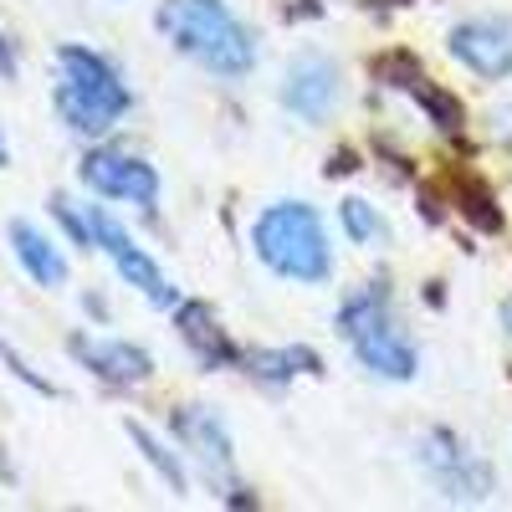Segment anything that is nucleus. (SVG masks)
<instances>
[{
    "label": "nucleus",
    "instance_id": "1",
    "mask_svg": "<svg viewBox=\"0 0 512 512\" xmlns=\"http://www.w3.org/2000/svg\"><path fill=\"white\" fill-rule=\"evenodd\" d=\"M159 26L185 57H195L200 67L221 77H241L256 62V41L226 11V0H164Z\"/></svg>",
    "mask_w": 512,
    "mask_h": 512
},
{
    "label": "nucleus",
    "instance_id": "2",
    "mask_svg": "<svg viewBox=\"0 0 512 512\" xmlns=\"http://www.w3.org/2000/svg\"><path fill=\"white\" fill-rule=\"evenodd\" d=\"M57 113L72 134L98 139L128 113V88L113 72L108 57H98L93 47H57Z\"/></svg>",
    "mask_w": 512,
    "mask_h": 512
},
{
    "label": "nucleus",
    "instance_id": "3",
    "mask_svg": "<svg viewBox=\"0 0 512 512\" xmlns=\"http://www.w3.org/2000/svg\"><path fill=\"white\" fill-rule=\"evenodd\" d=\"M251 246L256 256L287 282H328V236L318 210L303 200H277L267 205L251 226Z\"/></svg>",
    "mask_w": 512,
    "mask_h": 512
},
{
    "label": "nucleus",
    "instance_id": "4",
    "mask_svg": "<svg viewBox=\"0 0 512 512\" xmlns=\"http://www.w3.org/2000/svg\"><path fill=\"white\" fill-rule=\"evenodd\" d=\"M338 328H344L349 349L359 354V364L369 374H384V379H415V349L410 338L400 333L395 313H390V297L379 287L349 297L344 308H338Z\"/></svg>",
    "mask_w": 512,
    "mask_h": 512
},
{
    "label": "nucleus",
    "instance_id": "5",
    "mask_svg": "<svg viewBox=\"0 0 512 512\" xmlns=\"http://www.w3.org/2000/svg\"><path fill=\"white\" fill-rule=\"evenodd\" d=\"M88 231H93V246L98 251H108V262L118 267V277L128 282V287H139L154 308H175V287L164 282V272L154 267V256L149 251H139L134 246V236H128L103 205H88Z\"/></svg>",
    "mask_w": 512,
    "mask_h": 512
},
{
    "label": "nucleus",
    "instance_id": "6",
    "mask_svg": "<svg viewBox=\"0 0 512 512\" xmlns=\"http://www.w3.org/2000/svg\"><path fill=\"white\" fill-rule=\"evenodd\" d=\"M420 466L431 472V482H436L451 502H482V497L492 492L487 461H477L451 431H441V425L420 436Z\"/></svg>",
    "mask_w": 512,
    "mask_h": 512
},
{
    "label": "nucleus",
    "instance_id": "7",
    "mask_svg": "<svg viewBox=\"0 0 512 512\" xmlns=\"http://www.w3.org/2000/svg\"><path fill=\"white\" fill-rule=\"evenodd\" d=\"M77 175H82V185H88L93 195H108V200H123V205L154 210V200H159L154 164H144L134 154H118V149H93L88 159L77 164Z\"/></svg>",
    "mask_w": 512,
    "mask_h": 512
},
{
    "label": "nucleus",
    "instance_id": "8",
    "mask_svg": "<svg viewBox=\"0 0 512 512\" xmlns=\"http://www.w3.org/2000/svg\"><path fill=\"white\" fill-rule=\"evenodd\" d=\"M451 57L472 67L477 77H507L512 72V21L502 16H477L451 31Z\"/></svg>",
    "mask_w": 512,
    "mask_h": 512
},
{
    "label": "nucleus",
    "instance_id": "9",
    "mask_svg": "<svg viewBox=\"0 0 512 512\" xmlns=\"http://www.w3.org/2000/svg\"><path fill=\"white\" fill-rule=\"evenodd\" d=\"M67 349H72V359H77L82 369L98 374L103 384H144V379L154 374L149 349L123 344V338H88V333H72Z\"/></svg>",
    "mask_w": 512,
    "mask_h": 512
},
{
    "label": "nucleus",
    "instance_id": "10",
    "mask_svg": "<svg viewBox=\"0 0 512 512\" xmlns=\"http://www.w3.org/2000/svg\"><path fill=\"white\" fill-rule=\"evenodd\" d=\"M282 103L297 113V118H308V123H323L338 103V67L318 52H303V57H292L287 67V82H282Z\"/></svg>",
    "mask_w": 512,
    "mask_h": 512
},
{
    "label": "nucleus",
    "instance_id": "11",
    "mask_svg": "<svg viewBox=\"0 0 512 512\" xmlns=\"http://www.w3.org/2000/svg\"><path fill=\"white\" fill-rule=\"evenodd\" d=\"M374 72H379L384 82H390V88H405V93H410L425 113H431V123L441 128V134H456V128H461V103H456L451 93H441L436 82L425 77L410 57H384Z\"/></svg>",
    "mask_w": 512,
    "mask_h": 512
},
{
    "label": "nucleus",
    "instance_id": "12",
    "mask_svg": "<svg viewBox=\"0 0 512 512\" xmlns=\"http://www.w3.org/2000/svg\"><path fill=\"white\" fill-rule=\"evenodd\" d=\"M175 436L205 461V472L210 477H221V482H231V436H226V425L210 415V410H200V405H185V410H175Z\"/></svg>",
    "mask_w": 512,
    "mask_h": 512
},
{
    "label": "nucleus",
    "instance_id": "13",
    "mask_svg": "<svg viewBox=\"0 0 512 512\" xmlns=\"http://www.w3.org/2000/svg\"><path fill=\"white\" fill-rule=\"evenodd\" d=\"M175 328L185 338V349L205 364V369H216V364H236V344L226 338L221 318L210 313L205 303H180L175 308Z\"/></svg>",
    "mask_w": 512,
    "mask_h": 512
},
{
    "label": "nucleus",
    "instance_id": "14",
    "mask_svg": "<svg viewBox=\"0 0 512 512\" xmlns=\"http://www.w3.org/2000/svg\"><path fill=\"white\" fill-rule=\"evenodd\" d=\"M6 236H11L16 262L26 267V277H31L36 287H62V282H67V256L57 251V241H52L47 231H36L31 221H11Z\"/></svg>",
    "mask_w": 512,
    "mask_h": 512
},
{
    "label": "nucleus",
    "instance_id": "15",
    "mask_svg": "<svg viewBox=\"0 0 512 512\" xmlns=\"http://www.w3.org/2000/svg\"><path fill=\"white\" fill-rule=\"evenodd\" d=\"M123 431H128V441H134L139 451H144V461L154 466V472H159V482L169 487V492H175V497H185V466H180V456L175 451H169L154 431H149V425H139V420H123Z\"/></svg>",
    "mask_w": 512,
    "mask_h": 512
},
{
    "label": "nucleus",
    "instance_id": "16",
    "mask_svg": "<svg viewBox=\"0 0 512 512\" xmlns=\"http://www.w3.org/2000/svg\"><path fill=\"white\" fill-rule=\"evenodd\" d=\"M297 369H303V374H323V359L313 349H262V354H251V374L267 379V384H282Z\"/></svg>",
    "mask_w": 512,
    "mask_h": 512
},
{
    "label": "nucleus",
    "instance_id": "17",
    "mask_svg": "<svg viewBox=\"0 0 512 512\" xmlns=\"http://www.w3.org/2000/svg\"><path fill=\"white\" fill-rule=\"evenodd\" d=\"M456 200H461V216L472 221L477 231H502V210H492V195H487L477 180H466Z\"/></svg>",
    "mask_w": 512,
    "mask_h": 512
},
{
    "label": "nucleus",
    "instance_id": "18",
    "mask_svg": "<svg viewBox=\"0 0 512 512\" xmlns=\"http://www.w3.org/2000/svg\"><path fill=\"white\" fill-rule=\"evenodd\" d=\"M344 231H349L359 246H369V241H379V236H384V221L374 216V210H369L364 200H344Z\"/></svg>",
    "mask_w": 512,
    "mask_h": 512
},
{
    "label": "nucleus",
    "instance_id": "19",
    "mask_svg": "<svg viewBox=\"0 0 512 512\" xmlns=\"http://www.w3.org/2000/svg\"><path fill=\"white\" fill-rule=\"evenodd\" d=\"M0 359H6V369L26 384V390H36V395H57V384H52V379H41V374H36V369H31V364H26L16 349H11V338H6V333H0Z\"/></svg>",
    "mask_w": 512,
    "mask_h": 512
},
{
    "label": "nucleus",
    "instance_id": "20",
    "mask_svg": "<svg viewBox=\"0 0 512 512\" xmlns=\"http://www.w3.org/2000/svg\"><path fill=\"white\" fill-rule=\"evenodd\" d=\"M0 77H16V52H11L6 36H0Z\"/></svg>",
    "mask_w": 512,
    "mask_h": 512
},
{
    "label": "nucleus",
    "instance_id": "21",
    "mask_svg": "<svg viewBox=\"0 0 512 512\" xmlns=\"http://www.w3.org/2000/svg\"><path fill=\"white\" fill-rule=\"evenodd\" d=\"M11 164V149H6V134H0V169H6Z\"/></svg>",
    "mask_w": 512,
    "mask_h": 512
},
{
    "label": "nucleus",
    "instance_id": "22",
    "mask_svg": "<svg viewBox=\"0 0 512 512\" xmlns=\"http://www.w3.org/2000/svg\"><path fill=\"white\" fill-rule=\"evenodd\" d=\"M502 328L512 333V303H502Z\"/></svg>",
    "mask_w": 512,
    "mask_h": 512
}]
</instances>
